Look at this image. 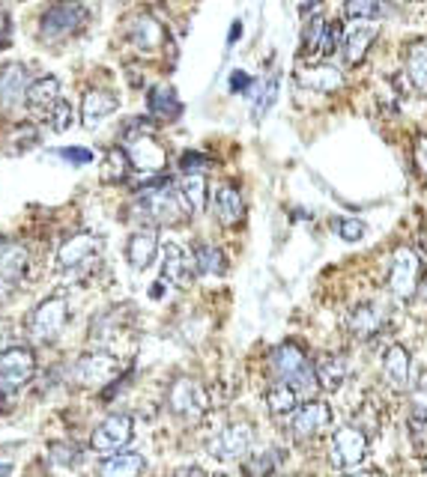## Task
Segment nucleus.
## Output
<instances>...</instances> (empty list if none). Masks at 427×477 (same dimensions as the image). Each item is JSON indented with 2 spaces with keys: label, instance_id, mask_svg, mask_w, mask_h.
<instances>
[{
  "label": "nucleus",
  "instance_id": "nucleus-1",
  "mask_svg": "<svg viewBox=\"0 0 427 477\" xmlns=\"http://www.w3.org/2000/svg\"><path fill=\"white\" fill-rule=\"evenodd\" d=\"M135 212L149 224H179V221H186L188 215H195L177 182L162 177V173L153 177L141 191H137Z\"/></svg>",
  "mask_w": 427,
  "mask_h": 477
},
{
  "label": "nucleus",
  "instance_id": "nucleus-2",
  "mask_svg": "<svg viewBox=\"0 0 427 477\" xmlns=\"http://www.w3.org/2000/svg\"><path fill=\"white\" fill-rule=\"evenodd\" d=\"M90 13L81 0H60V4L48 6L39 18V36L46 42H63L87 27Z\"/></svg>",
  "mask_w": 427,
  "mask_h": 477
},
{
  "label": "nucleus",
  "instance_id": "nucleus-3",
  "mask_svg": "<svg viewBox=\"0 0 427 477\" xmlns=\"http://www.w3.org/2000/svg\"><path fill=\"white\" fill-rule=\"evenodd\" d=\"M69 322V301L66 296H48L27 313V334L34 343H55L60 338V331Z\"/></svg>",
  "mask_w": 427,
  "mask_h": 477
},
{
  "label": "nucleus",
  "instance_id": "nucleus-4",
  "mask_svg": "<svg viewBox=\"0 0 427 477\" xmlns=\"http://www.w3.org/2000/svg\"><path fill=\"white\" fill-rule=\"evenodd\" d=\"M132 126L135 128L126 132V147H123L126 156H129V161H132V170L147 173V177H158V173L168 167L165 147L153 137L149 128H137L141 126V119H135Z\"/></svg>",
  "mask_w": 427,
  "mask_h": 477
},
{
  "label": "nucleus",
  "instance_id": "nucleus-5",
  "mask_svg": "<svg viewBox=\"0 0 427 477\" xmlns=\"http://www.w3.org/2000/svg\"><path fill=\"white\" fill-rule=\"evenodd\" d=\"M368 457V436L361 430L350 427H338L329 439V465L338 474H353L361 469V462Z\"/></svg>",
  "mask_w": 427,
  "mask_h": 477
},
{
  "label": "nucleus",
  "instance_id": "nucleus-6",
  "mask_svg": "<svg viewBox=\"0 0 427 477\" xmlns=\"http://www.w3.org/2000/svg\"><path fill=\"white\" fill-rule=\"evenodd\" d=\"M168 406L177 418L183 421H200L209 409L207 388L191 376H179L168 388Z\"/></svg>",
  "mask_w": 427,
  "mask_h": 477
},
{
  "label": "nucleus",
  "instance_id": "nucleus-7",
  "mask_svg": "<svg viewBox=\"0 0 427 477\" xmlns=\"http://www.w3.org/2000/svg\"><path fill=\"white\" fill-rule=\"evenodd\" d=\"M117 373H120V361L105 350L84 352L69 370L72 382L81 385V388H105L108 382H114Z\"/></svg>",
  "mask_w": 427,
  "mask_h": 477
},
{
  "label": "nucleus",
  "instance_id": "nucleus-8",
  "mask_svg": "<svg viewBox=\"0 0 427 477\" xmlns=\"http://www.w3.org/2000/svg\"><path fill=\"white\" fill-rule=\"evenodd\" d=\"M254 448V427L245 424V421H237V424L221 427L216 436H209L207 451L221 462H237L245 460Z\"/></svg>",
  "mask_w": 427,
  "mask_h": 477
},
{
  "label": "nucleus",
  "instance_id": "nucleus-9",
  "mask_svg": "<svg viewBox=\"0 0 427 477\" xmlns=\"http://www.w3.org/2000/svg\"><path fill=\"white\" fill-rule=\"evenodd\" d=\"M102 251V238L96 233H75L66 242L57 248V269L60 272H87V269L99 259Z\"/></svg>",
  "mask_w": 427,
  "mask_h": 477
},
{
  "label": "nucleus",
  "instance_id": "nucleus-10",
  "mask_svg": "<svg viewBox=\"0 0 427 477\" xmlns=\"http://www.w3.org/2000/svg\"><path fill=\"white\" fill-rule=\"evenodd\" d=\"M332 406L323 403V400H308V403L296 406V411L287 421V427H290V436L296 441H311L317 436H323V432L332 427Z\"/></svg>",
  "mask_w": 427,
  "mask_h": 477
},
{
  "label": "nucleus",
  "instance_id": "nucleus-11",
  "mask_svg": "<svg viewBox=\"0 0 427 477\" xmlns=\"http://www.w3.org/2000/svg\"><path fill=\"white\" fill-rule=\"evenodd\" d=\"M135 436V421L129 415H108L99 427L93 430L90 448L102 457H114L129 448V441Z\"/></svg>",
  "mask_w": 427,
  "mask_h": 477
},
{
  "label": "nucleus",
  "instance_id": "nucleus-12",
  "mask_svg": "<svg viewBox=\"0 0 427 477\" xmlns=\"http://www.w3.org/2000/svg\"><path fill=\"white\" fill-rule=\"evenodd\" d=\"M419 275H422V259L412 248H398L391 257L389 269V289L394 292V299L410 301L419 289Z\"/></svg>",
  "mask_w": 427,
  "mask_h": 477
},
{
  "label": "nucleus",
  "instance_id": "nucleus-13",
  "mask_svg": "<svg viewBox=\"0 0 427 477\" xmlns=\"http://www.w3.org/2000/svg\"><path fill=\"white\" fill-rule=\"evenodd\" d=\"M36 373V355L27 346H6L0 352V385L15 391V388H25Z\"/></svg>",
  "mask_w": 427,
  "mask_h": 477
},
{
  "label": "nucleus",
  "instance_id": "nucleus-14",
  "mask_svg": "<svg viewBox=\"0 0 427 477\" xmlns=\"http://www.w3.org/2000/svg\"><path fill=\"white\" fill-rule=\"evenodd\" d=\"M198 269H195V257H191L183 245L168 242L165 245V257H162V280L170 287L186 289L191 280H195Z\"/></svg>",
  "mask_w": 427,
  "mask_h": 477
},
{
  "label": "nucleus",
  "instance_id": "nucleus-15",
  "mask_svg": "<svg viewBox=\"0 0 427 477\" xmlns=\"http://www.w3.org/2000/svg\"><path fill=\"white\" fill-rule=\"evenodd\" d=\"M311 361H308V355L299 350L296 343H281L272 350V358H269V370L272 376L279 379V382H296L299 376H302L305 370H311Z\"/></svg>",
  "mask_w": 427,
  "mask_h": 477
},
{
  "label": "nucleus",
  "instance_id": "nucleus-16",
  "mask_svg": "<svg viewBox=\"0 0 427 477\" xmlns=\"http://www.w3.org/2000/svg\"><path fill=\"white\" fill-rule=\"evenodd\" d=\"M389 320V310L377 305V301H361L347 317V331L353 334L356 340H371L373 334L382 331V325Z\"/></svg>",
  "mask_w": 427,
  "mask_h": 477
},
{
  "label": "nucleus",
  "instance_id": "nucleus-17",
  "mask_svg": "<svg viewBox=\"0 0 427 477\" xmlns=\"http://www.w3.org/2000/svg\"><path fill=\"white\" fill-rule=\"evenodd\" d=\"M158 257V233L153 227H144V230H135L126 242V259L135 272H144V269L153 266V259Z\"/></svg>",
  "mask_w": 427,
  "mask_h": 477
},
{
  "label": "nucleus",
  "instance_id": "nucleus-18",
  "mask_svg": "<svg viewBox=\"0 0 427 477\" xmlns=\"http://www.w3.org/2000/svg\"><path fill=\"white\" fill-rule=\"evenodd\" d=\"M117 96L111 90H105V86H90L87 93H84L81 99V123L84 128H96L102 123L105 117H111L117 111Z\"/></svg>",
  "mask_w": 427,
  "mask_h": 477
},
{
  "label": "nucleus",
  "instance_id": "nucleus-19",
  "mask_svg": "<svg viewBox=\"0 0 427 477\" xmlns=\"http://www.w3.org/2000/svg\"><path fill=\"white\" fill-rule=\"evenodd\" d=\"M27 86H30L27 69L21 66V63H6V66L0 69V107L9 111V107H15L18 102H25Z\"/></svg>",
  "mask_w": 427,
  "mask_h": 477
},
{
  "label": "nucleus",
  "instance_id": "nucleus-20",
  "mask_svg": "<svg viewBox=\"0 0 427 477\" xmlns=\"http://www.w3.org/2000/svg\"><path fill=\"white\" fill-rule=\"evenodd\" d=\"M30 269V251L18 242H4L0 245V284L13 287L18 280H25Z\"/></svg>",
  "mask_w": 427,
  "mask_h": 477
},
{
  "label": "nucleus",
  "instance_id": "nucleus-21",
  "mask_svg": "<svg viewBox=\"0 0 427 477\" xmlns=\"http://www.w3.org/2000/svg\"><path fill=\"white\" fill-rule=\"evenodd\" d=\"M212 209H216V218L224 227H237L245 218V200H242V191L230 182L216 188V198H212Z\"/></svg>",
  "mask_w": 427,
  "mask_h": 477
},
{
  "label": "nucleus",
  "instance_id": "nucleus-22",
  "mask_svg": "<svg viewBox=\"0 0 427 477\" xmlns=\"http://www.w3.org/2000/svg\"><path fill=\"white\" fill-rule=\"evenodd\" d=\"M129 39L141 51H158L165 46V27L149 13H141L129 21Z\"/></svg>",
  "mask_w": 427,
  "mask_h": 477
},
{
  "label": "nucleus",
  "instance_id": "nucleus-23",
  "mask_svg": "<svg viewBox=\"0 0 427 477\" xmlns=\"http://www.w3.org/2000/svg\"><path fill=\"white\" fill-rule=\"evenodd\" d=\"M382 379L394 388V391H403L410 385V352L407 346L394 343L382 355Z\"/></svg>",
  "mask_w": 427,
  "mask_h": 477
},
{
  "label": "nucleus",
  "instance_id": "nucleus-24",
  "mask_svg": "<svg viewBox=\"0 0 427 477\" xmlns=\"http://www.w3.org/2000/svg\"><path fill=\"white\" fill-rule=\"evenodd\" d=\"M147 105H149V117L158 119V123H174V119L183 114V102H179L174 86H168V84L153 86Z\"/></svg>",
  "mask_w": 427,
  "mask_h": 477
},
{
  "label": "nucleus",
  "instance_id": "nucleus-25",
  "mask_svg": "<svg viewBox=\"0 0 427 477\" xmlns=\"http://www.w3.org/2000/svg\"><path fill=\"white\" fill-rule=\"evenodd\" d=\"M57 99H60V78H55V75H42V78L30 81L25 96L30 111H48V107H55Z\"/></svg>",
  "mask_w": 427,
  "mask_h": 477
},
{
  "label": "nucleus",
  "instance_id": "nucleus-26",
  "mask_svg": "<svg viewBox=\"0 0 427 477\" xmlns=\"http://www.w3.org/2000/svg\"><path fill=\"white\" fill-rule=\"evenodd\" d=\"M147 472V460L141 453H114V457H105L99 465V477H141Z\"/></svg>",
  "mask_w": 427,
  "mask_h": 477
},
{
  "label": "nucleus",
  "instance_id": "nucleus-27",
  "mask_svg": "<svg viewBox=\"0 0 427 477\" xmlns=\"http://www.w3.org/2000/svg\"><path fill=\"white\" fill-rule=\"evenodd\" d=\"M314 370H317L320 391L332 394V391H338L341 385H344L350 367H347V358H344V355H323Z\"/></svg>",
  "mask_w": 427,
  "mask_h": 477
},
{
  "label": "nucleus",
  "instance_id": "nucleus-28",
  "mask_svg": "<svg viewBox=\"0 0 427 477\" xmlns=\"http://www.w3.org/2000/svg\"><path fill=\"white\" fill-rule=\"evenodd\" d=\"M373 39H377V27H371V25H353L344 34V57H347V63H361L365 60V54H368V48L373 46Z\"/></svg>",
  "mask_w": 427,
  "mask_h": 477
},
{
  "label": "nucleus",
  "instance_id": "nucleus-29",
  "mask_svg": "<svg viewBox=\"0 0 427 477\" xmlns=\"http://www.w3.org/2000/svg\"><path fill=\"white\" fill-rule=\"evenodd\" d=\"M195 269L198 275H207V278H221L228 272V257H224L221 248L209 245V242H198L195 245Z\"/></svg>",
  "mask_w": 427,
  "mask_h": 477
},
{
  "label": "nucleus",
  "instance_id": "nucleus-30",
  "mask_svg": "<svg viewBox=\"0 0 427 477\" xmlns=\"http://www.w3.org/2000/svg\"><path fill=\"white\" fill-rule=\"evenodd\" d=\"M410 430L415 436L427 432V370L419 373L412 385V397H410Z\"/></svg>",
  "mask_w": 427,
  "mask_h": 477
},
{
  "label": "nucleus",
  "instance_id": "nucleus-31",
  "mask_svg": "<svg viewBox=\"0 0 427 477\" xmlns=\"http://www.w3.org/2000/svg\"><path fill=\"white\" fill-rule=\"evenodd\" d=\"M299 84L317 93H332L341 86V72L335 66H308L305 72H299Z\"/></svg>",
  "mask_w": 427,
  "mask_h": 477
},
{
  "label": "nucleus",
  "instance_id": "nucleus-32",
  "mask_svg": "<svg viewBox=\"0 0 427 477\" xmlns=\"http://www.w3.org/2000/svg\"><path fill=\"white\" fill-rule=\"evenodd\" d=\"M281 462H284V451L269 444V448L249 457V462H245V477H272L281 469Z\"/></svg>",
  "mask_w": 427,
  "mask_h": 477
},
{
  "label": "nucleus",
  "instance_id": "nucleus-33",
  "mask_svg": "<svg viewBox=\"0 0 427 477\" xmlns=\"http://www.w3.org/2000/svg\"><path fill=\"white\" fill-rule=\"evenodd\" d=\"M132 170V161L126 156L123 147H111L108 153L102 158V182H108V186H117V182H123L129 177Z\"/></svg>",
  "mask_w": 427,
  "mask_h": 477
},
{
  "label": "nucleus",
  "instance_id": "nucleus-34",
  "mask_svg": "<svg viewBox=\"0 0 427 477\" xmlns=\"http://www.w3.org/2000/svg\"><path fill=\"white\" fill-rule=\"evenodd\" d=\"M299 406V394L293 391L287 382H275L269 391H266V409L272 411V415H293Z\"/></svg>",
  "mask_w": 427,
  "mask_h": 477
},
{
  "label": "nucleus",
  "instance_id": "nucleus-35",
  "mask_svg": "<svg viewBox=\"0 0 427 477\" xmlns=\"http://www.w3.org/2000/svg\"><path fill=\"white\" fill-rule=\"evenodd\" d=\"M407 78L412 84L415 93L427 96V46L419 42V46L410 48V57H407Z\"/></svg>",
  "mask_w": 427,
  "mask_h": 477
},
{
  "label": "nucleus",
  "instance_id": "nucleus-36",
  "mask_svg": "<svg viewBox=\"0 0 427 477\" xmlns=\"http://www.w3.org/2000/svg\"><path fill=\"white\" fill-rule=\"evenodd\" d=\"M179 191H183V198L191 206V212H200L207 206V177L204 173H183Z\"/></svg>",
  "mask_w": 427,
  "mask_h": 477
},
{
  "label": "nucleus",
  "instance_id": "nucleus-37",
  "mask_svg": "<svg viewBox=\"0 0 427 477\" xmlns=\"http://www.w3.org/2000/svg\"><path fill=\"white\" fill-rule=\"evenodd\" d=\"M326 25L329 21L323 15H314L308 21L305 34H302V57H320V48H323V36H326Z\"/></svg>",
  "mask_w": 427,
  "mask_h": 477
},
{
  "label": "nucleus",
  "instance_id": "nucleus-38",
  "mask_svg": "<svg viewBox=\"0 0 427 477\" xmlns=\"http://www.w3.org/2000/svg\"><path fill=\"white\" fill-rule=\"evenodd\" d=\"M344 13L353 21H371V18L386 15V4H382V0H347Z\"/></svg>",
  "mask_w": 427,
  "mask_h": 477
},
{
  "label": "nucleus",
  "instance_id": "nucleus-39",
  "mask_svg": "<svg viewBox=\"0 0 427 477\" xmlns=\"http://www.w3.org/2000/svg\"><path fill=\"white\" fill-rule=\"evenodd\" d=\"M275 96H279V78H269L263 84V90H260V96L254 99V111H251V119L254 123H260V119L266 117V111L275 105Z\"/></svg>",
  "mask_w": 427,
  "mask_h": 477
},
{
  "label": "nucleus",
  "instance_id": "nucleus-40",
  "mask_svg": "<svg viewBox=\"0 0 427 477\" xmlns=\"http://www.w3.org/2000/svg\"><path fill=\"white\" fill-rule=\"evenodd\" d=\"M84 460V453L78 448H72L66 441H55L51 444V462L57 465V469H72V465H78Z\"/></svg>",
  "mask_w": 427,
  "mask_h": 477
},
{
  "label": "nucleus",
  "instance_id": "nucleus-41",
  "mask_svg": "<svg viewBox=\"0 0 427 477\" xmlns=\"http://www.w3.org/2000/svg\"><path fill=\"white\" fill-rule=\"evenodd\" d=\"M72 119H75L72 105L66 99H57L48 114V126L55 128V132H66V128H72Z\"/></svg>",
  "mask_w": 427,
  "mask_h": 477
},
{
  "label": "nucleus",
  "instance_id": "nucleus-42",
  "mask_svg": "<svg viewBox=\"0 0 427 477\" xmlns=\"http://www.w3.org/2000/svg\"><path fill=\"white\" fill-rule=\"evenodd\" d=\"M365 233H368L365 221H359V218H341L338 221V236L344 238V242H359V238H365Z\"/></svg>",
  "mask_w": 427,
  "mask_h": 477
},
{
  "label": "nucleus",
  "instance_id": "nucleus-43",
  "mask_svg": "<svg viewBox=\"0 0 427 477\" xmlns=\"http://www.w3.org/2000/svg\"><path fill=\"white\" fill-rule=\"evenodd\" d=\"M341 42H344L341 25H338V21H329V25H326V36H323V48H320V57H332Z\"/></svg>",
  "mask_w": 427,
  "mask_h": 477
},
{
  "label": "nucleus",
  "instance_id": "nucleus-44",
  "mask_svg": "<svg viewBox=\"0 0 427 477\" xmlns=\"http://www.w3.org/2000/svg\"><path fill=\"white\" fill-rule=\"evenodd\" d=\"M209 167V158L204 156V153H183V158H179V170L183 173H204Z\"/></svg>",
  "mask_w": 427,
  "mask_h": 477
},
{
  "label": "nucleus",
  "instance_id": "nucleus-45",
  "mask_svg": "<svg viewBox=\"0 0 427 477\" xmlns=\"http://www.w3.org/2000/svg\"><path fill=\"white\" fill-rule=\"evenodd\" d=\"M60 156L72 161V165H90L93 161V153L90 149H84V147H66V149H60Z\"/></svg>",
  "mask_w": 427,
  "mask_h": 477
},
{
  "label": "nucleus",
  "instance_id": "nucleus-46",
  "mask_svg": "<svg viewBox=\"0 0 427 477\" xmlns=\"http://www.w3.org/2000/svg\"><path fill=\"white\" fill-rule=\"evenodd\" d=\"M13 42V18L6 15V9L0 6V48H6Z\"/></svg>",
  "mask_w": 427,
  "mask_h": 477
},
{
  "label": "nucleus",
  "instance_id": "nucleus-47",
  "mask_svg": "<svg viewBox=\"0 0 427 477\" xmlns=\"http://www.w3.org/2000/svg\"><path fill=\"white\" fill-rule=\"evenodd\" d=\"M415 165H419V170L427 177V135L415 140Z\"/></svg>",
  "mask_w": 427,
  "mask_h": 477
},
{
  "label": "nucleus",
  "instance_id": "nucleus-48",
  "mask_svg": "<svg viewBox=\"0 0 427 477\" xmlns=\"http://www.w3.org/2000/svg\"><path fill=\"white\" fill-rule=\"evenodd\" d=\"M251 86V78H249V72H242V69H237L230 75V90L233 93H242V90H249Z\"/></svg>",
  "mask_w": 427,
  "mask_h": 477
},
{
  "label": "nucleus",
  "instance_id": "nucleus-49",
  "mask_svg": "<svg viewBox=\"0 0 427 477\" xmlns=\"http://www.w3.org/2000/svg\"><path fill=\"white\" fill-rule=\"evenodd\" d=\"M170 477H207L200 469H195V465H188V469H179L177 474H170Z\"/></svg>",
  "mask_w": 427,
  "mask_h": 477
},
{
  "label": "nucleus",
  "instance_id": "nucleus-50",
  "mask_svg": "<svg viewBox=\"0 0 427 477\" xmlns=\"http://www.w3.org/2000/svg\"><path fill=\"white\" fill-rule=\"evenodd\" d=\"M419 248H422V257L427 259V230H419Z\"/></svg>",
  "mask_w": 427,
  "mask_h": 477
},
{
  "label": "nucleus",
  "instance_id": "nucleus-51",
  "mask_svg": "<svg viewBox=\"0 0 427 477\" xmlns=\"http://www.w3.org/2000/svg\"><path fill=\"white\" fill-rule=\"evenodd\" d=\"M242 36V25L239 21H233V27H230V42H237Z\"/></svg>",
  "mask_w": 427,
  "mask_h": 477
},
{
  "label": "nucleus",
  "instance_id": "nucleus-52",
  "mask_svg": "<svg viewBox=\"0 0 427 477\" xmlns=\"http://www.w3.org/2000/svg\"><path fill=\"white\" fill-rule=\"evenodd\" d=\"M9 472H13V462H9V460H4V457H0V477H6Z\"/></svg>",
  "mask_w": 427,
  "mask_h": 477
},
{
  "label": "nucleus",
  "instance_id": "nucleus-53",
  "mask_svg": "<svg viewBox=\"0 0 427 477\" xmlns=\"http://www.w3.org/2000/svg\"><path fill=\"white\" fill-rule=\"evenodd\" d=\"M6 346H9V338H6V331H4V329H0V352H4V350H6Z\"/></svg>",
  "mask_w": 427,
  "mask_h": 477
},
{
  "label": "nucleus",
  "instance_id": "nucleus-54",
  "mask_svg": "<svg viewBox=\"0 0 427 477\" xmlns=\"http://www.w3.org/2000/svg\"><path fill=\"white\" fill-rule=\"evenodd\" d=\"M317 4H320V0H302L305 9H317Z\"/></svg>",
  "mask_w": 427,
  "mask_h": 477
},
{
  "label": "nucleus",
  "instance_id": "nucleus-55",
  "mask_svg": "<svg viewBox=\"0 0 427 477\" xmlns=\"http://www.w3.org/2000/svg\"><path fill=\"white\" fill-rule=\"evenodd\" d=\"M347 477H371V474H361V472H353V474H347Z\"/></svg>",
  "mask_w": 427,
  "mask_h": 477
},
{
  "label": "nucleus",
  "instance_id": "nucleus-56",
  "mask_svg": "<svg viewBox=\"0 0 427 477\" xmlns=\"http://www.w3.org/2000/svg\"><path fill=\"white\" fill-rule=\"evenodd\" d=\"M4 391H6V388H4V385H0V397H4Z\"/></svg>",
  "mask_w": 427,
  "mask_h": 477
},
{
  "label": "nucleus",
  "instance_id": "nucleus-57",
  "mask_svg": "<svg viewBox=\"0 0 427 477\" xmlns=\"http://www.w3.org/2000/svg\"><path fill=\"white\" fill-rule=\"evenodd\" d=\"M403 4H415V0H403Z\"/></svg>",
  "mask_w": 427,
  "mask_h": 477
},
{
  "label": "nucleus",
  "instance_id": "nucleus-58",
  "mask_svg": "<svg viewBox=\"0 0 427 477\" xmlns=\"http://www.w3.org/2000/svg\"><path fill=\"white\" fill-rule=\"evenodd\" d=\"M296 477H311V474H296Z\"/></svg>",
  "mask_w": 427,
  "mask_h": 477
}]
</instances>
